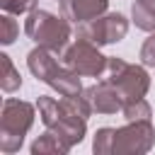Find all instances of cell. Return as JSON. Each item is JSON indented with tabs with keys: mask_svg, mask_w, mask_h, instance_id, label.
Segmentation results:
<instances>
[{
	"mask_svg": "<svg viewBox=\"0 0 155 155\" xmlns=\"http://www.w3.org/2000/svg\"><path fill=\"white\" fill-rule=\"evenodd\" d=\"M36 109H39L41 124H44L48 131L58 133L70 148L78 145V143L85 138V133H87V119L80 116V114H75L63 99L58 102V99H53V97L39 94Z\"/></svg>",
	"mask_w": 155,
	"mask_h": 155,
	"instance_id": "1",
	"label": "cell"
},
{
	"mask_svg": "<svg viewBox=\"0 0 155 155\" xmlns=\"http://www.w3.org/2000/svg\"><path fill=\"white\" fill-rule=\"evenodd\" d=\"M70 19H65L63 15H53L48 10H31L24 19V34L36 44V46H44L53 53H63L65 46L70 44Z\"/></svg>",
	"mask_w": 155,
	"mask_h": 155,
	"instance_id": "2",
	"label": "cell"
},
{
	"mask_svg": "<svg viewBox=\"0 0 155 155\" xmlns=\"http://www.w3.org/2000/svg\"><path fill=\"white\" fill-rule=\"evenodd\" d=\"M36 111H39L36 104H29L24 99L7 97L2 102V111H0V150L5 155H12V153H17L22 148L24 136L34 126Z\"/></svg>",
	"mask_w": 155,
	"mask_h": 155,
	"instance_id": "3",
	"label": "cell"
},
{
	"mask_svg": "<svg viewBox=\"0 0 155 155\" xmlns=\"http://www.w3.org/2000/svg\"><path fill=\"white\" fill-rule=\"evenodd\" d=\"M104 80L109 85H114V90L119 92L124 104L143 99L150 90V75H148L145 65H136V63H128L116 56H109Z\"/></svg>",
	"mask_w": 155,
	"mask_h": 155,
	"instance_id": "4",
	"label": "cell"
},
{
	"mask_svg": "<svg viewBox=\"0 0 155 155\" xmlns=\"http://www.w3.org/2000/svg\"><path fill=\"white\" fill-rule=\"evenodd\" d=\"M61 61L65 68L75 70L82 78H102L107 70V61L109 56H104L99 51L97 44H92L90 39L78 36L73 44L65 46V51L61 53Z\"/></svg>",
	"mask_w": 155,
	"mask_h": 155,
	"instance_id": "5",
	"label": "cell"
},
{
	"mask_svg": "<svg viewBox=\"0 0 155 155\" xmlns=\"http://www.w3.org/2000/svg\"><path fill=\"white\" fill-rule=\"evenodd\" d=\"M155 145V128L148 121H126L114 133V155H145Z\"/></svg>",
	"mask_w": 155,
	"mask_h": 155,
	"instance_id": "6",
	"label": "cell"
},
{
	"mask_svg": "<svg viewBox=\"0 0 155 155\" xmlns=\"http://www.w3.org/2000/svg\"><path fill=\"white\" fill-rule=\"evenodd\" d=\"M128 34V19L121 12H104L102 17L78 24V36L90 39L97 46H109V44H119L124 36Z\"/></svg>",
	"mask_w": 155,
	"mask_h": 155,
	"instance_id": "7",
	"label": "cell"
},
{
	"mask_svg": "<svg viewBox=\"0 0 155 155\" xmlns=\"http://www.w3.org/2000/svg\"><path fill=\"white\" fill-rule=\"evenodd\" d=\"M82 94L87 97V102H90L92 111H97V114H116V111H121V109H124V102H121L119 92H116V90H114V85H109L104 78H102L97 85L85 87V90H82Z\"/></svg>",
	"mask_w": 155,
	"mask_h": 155,
	"instance_id": "8",
	"label": "cell"
},
{
	"mask_svg": "<svg viewBox=\"0 0 155 155\" xmlns=\"http://www.w3.org/2000/svg\"><path fill=\"white\" fill-rule=\"evenodd\" d=\"M109 10V0H61V15L73 24H85L102 17Z\"/></svg>",
	"mask_w": 155,
	"mask_h": 155,
	"instance_id": "9",
	"label": "cell"
},
{
	"mask_svg": "<svg viewBox=\"0 0 155 155\" xmlns=\"http://www.w3.org/2000/svg\"><path fill=\"white\" fill-rule=\"evenodd\" d=\"M56 56L58 53H53V51H48L44 46H34L27 53V68H29V73L36 80H41V82H48L51 75L61 68V63L56 61Z\"/></svg>",
	"mask_w": 155,
	"mask_h": 155,
	"instance_id": "10",
	"label": "cell"
},
{
	"mask_svg": "<svg viewBox=\"0 0 155 155\" xmlns=\"http://www.w3.org/2000/svg\"><path fill=\"white\" fill-rule=\"evenodd\" d=\"M80 78H82V75H78L75 70H70V68H65V65L61 63V68L51 75V80H48L46 85H48L53 92H58L61 97H75V94L82 92Z\"/></svg>",
	"mask_w": 155,
	"mask_h": 155,
	"instance_id": "11",
	"label": "cell"
},
{
	"mask_svg": "<svg viewBox=\"0 0 155 155\" xmlns=\"http://www.w3.org/2000/svg\"><path fill=\"white\" fill-rule=\"evenodd\" d=\"M68 150H70V145H68L58 133H53V131H48V128H46V133L36 136L34 143L29 145V153H31V155H65Z\"/></svg>",
	"mask_w": 155,
	"mask_h": 155,
	"instance_id": "12",
	"label": "cell"
},
{
	"mask_svg": "<svg viewBox=\"0 0 155 155\" xmlns=\"http://www.w3.org/2000/svg\"><path fill=\"white\" fill-rule=\"evenodd\" d=\"M131 22L140 31H155V2L153 0H133L131 2Z\"/></svg>",
	"mask_w": 155,
	"mask_h": 155,
	"instance_id": "13",
	"label": "cell"
},
{
	"mask_svg": "<svg viewBox=\"0 0 155 155\" xmlns=\"http://www.w3.org/2000/svg\"><path fill=\"white\" fill-rule=\"evenodd\" d=\"M0 65H2V73H0V87H2V92H17L19 87H22V75H19V70L15 68V63H12V58L7 56V53H0Z\"/></svg>",
	"mask_w": 155,
	"mask_h": 155,
	"instance_id": "14",
	"label": "cell"
},
{
	"mask_svg": "<svg viewBox=\"0 0 155 155\" xmlns=\"http://www.w3.org/2000/svg\"><path fill=\"white\" fill-rule=\"evenodd\" d=\"M114 133H116V128H109V126L97 128V133L92 138L94 155H114Z\"/></svg>",
	"mask_w": 155,
	"mask_h": 155,
	"instance_id": "15",
	"label": "cell"
},
{
	"mask_svg": "<svg viewBox=\"0 0 155 155\" xmlns=\"http://www.w3.org/2000/svg\"><path fill=\"white\" fill-rule=\"evenodd\" d=\"M121 114H124V119H126V121H148V119L153 116V109H150L148 99L143 97V99H136V102L124 104Z\"/></svg>",
	"mask_w": 155,
	"mask_h": 155,
	"instance_id": "16",
	"label": "cell"
},
{
	"mask_svg": "<svg viewBox=\"0 0 155 155\" xmlns=\"http://www.w3.org/2000/svg\"><path fill=\"white\" fill-rule=\"evenodd\" d=\"M12 17H15V15H10V12H2V15H0V44H2V46L15 44L17 34H19V24H17Z\"/></svg>",
	"mask_w": 155,
	"mask_h": 155,
	"instance_id": "17",
	"label": "cell"
},
{
	"mask_svg": "<svg viewBox=\"0 0 155 155\" xmlns=\"http://www.w3.org/2000/svg\"><path fill=\"white\" fill-rule=\"evenodd\" d=\"M39 7V0H0V10L10 15H29Z\"/></svg>",
	"mask_w": 155,
	"mask_h": 155,
	"instance_id": "18",
	"label": "cell"
},
{
	"mask_svg": "<svg viewBox=\"0 0 155 155\" xmlns=\"http://www.w3.org/2000/svg\"><path fill=\"white\" fill-rule=\"evenodd\" d=\"M140 63L145 68H155V31H150V36L140 46Z\"/></svg>",
	"mask_w": 155,
	"mask_h": 155,
	"instance_id": "19",
	"label": "cell"
},
{
	"mask_svg": "<svg viewBox=\"0 0 155 155\" xmlns=\"http://www.w3.org/2000/svg\"><path fill=\"white\" fill-rule=\"evenodd\" d=\"M56 2H61V0H56Z\"/></svg>",
	"mask_w": 155,
	"mask_h": 155,
	"instance_id": "20",
	"label": "cell"
},
{
	"mask_svg": "<svg viewBox=\"0 0 155 155\" xmlns=\"http://www.w3.org/2000/svg\"><path fill=\"white\" fill-rule=\"evenodd\" d=\"M153 2H155V0H153Z\"/></svg>",
	"mask_w": 155,
	"mask_h": 155,
	"instance_id": "21",
	"label": "cell"
}]
</instances>
